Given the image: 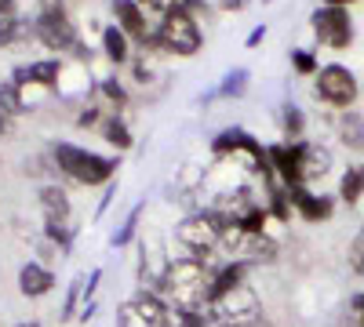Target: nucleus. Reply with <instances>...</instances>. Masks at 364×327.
Returning <instances> with one entry per match:
<instances>
[{
  "instance_id": "f257e3e1",
  "label": "nucleus",
  "mask_w": 364,
  "mask_h": 327,
  "mask_svg": "<svg viewBox=\"0 0 364 327\" xmlns=\"http://www.w3.org/2000/svg\"><path fill=\"white\" fill-rule=\"evenodd\" d=\"M211 273L208 262L200 258H178L168 265V273L161 280V294L175 313H200L211 302Z\"/></svg>"
},
{
  "instance_id": "f03ea898",
  "label": "nucleus",
  "mask_w": 364,
  "mask_h": 327,
  "mask_svg": "<svg viewBox=\"0 0 364 327\" xmlns=\"http://www.w3.org/2000/svg\"><path fill=\"white\" fill-rule=\"evenodd\" d=\"M55 164H58V171H66L73 182H80V186H102V182H109L113 171H117V160L99 157V153H87V150H77V145H70V142L55 145Z\"/></svg>"
},
{
  "instance_id": "7ed1b4c3",
  "label": "nucleus",
  "mask_w": 364,
  "mask_h": 327,
  "mask_svg": "<svg viewBox=\"0 0 364 327\" xmlns=\"http://www.w3.org/2000/svg\"><path fill=\"white\" fill-rule=\"evenodd\" d=\"M200 44H204L200 26L190 11H168L157 26V33L149 37V48H164L168 55H182V58L197 55Z\"/></svg>"
},
{
  "instance_id": "20e7f679",
  "label": "nucleus",
  "mask_w": 364,
  "mask_h": 327,
  "mask_svg": "<svg viewBox=\"0 0 364 327\" xmlns=\"http://www.w3.org/2000/svg\"><path fill=\"white\" fill-rule=\"evenodd\" d=\"M37 37L51 51H73L77 58H87V48L77 37V26L70 22L66 8L58 4V0H44V8L37 15Z\"/></svg>"
},
{
  "instance_id": "39448f33",
  "label": "nucleus",
  "mask_w": 364,
  "mask_h": 327,
  "mask_svg": "<svg viewBox=\"0 0 364 327\" xmlns=\"http://www.w3.org/2000/svg\"><path fill=\"white\" fill-rule=\"evenodd\" d=\"M208 313L219 327H255L262 320V309H259V299L248 284H237L233 291L219 294V299L208 302Z\"/></svg>"
},
{
  "instance_id": "423d86ee",
  "label": "nucleus",
  "mask_w": 364,
  "mask_h": 327,
  "mask_svg": "<svg viewBox=\"0 0 364 327\" xmlns=\"http://www.w3.org/2000/svg\"><path fill=\"white\" fill-rule=\"evenodd\" d=\"M186 313H175L164 299L149 291H139L120 306V323L117 327H182Z\"/></svg>"
},
{
  "instance_id": "0eeeda50",
  "label": "nucleus",
  "mask_w": 364,
  "mask_h": 327,
  "mask_svg": "<svg viewBox=\"0 0 364 327\" xmlns=\"http://www.w3.org/2000/svg\"><path fill=\"white\" fill-rule=\"evenodd\" d=\"M223 229H226V222L211 211V215H190L186 222L175 229V236H178V244L190 251V258L208 262L211 251L223 248Z\"/></svg>"
},
{
  "instance_id": "6e6552de",
  "label": "nucleus",
  "mask_w": 364,
  "mask_h": 327,
  "mask_svg": "<svg viewBox=\"0 0 364 327\" xmlns=\"http://www.w3.org/2000/svg\"><path fill=\"white\" fill-rule=\"evenodd\" d=\"M314 92L324 106L331 109H353L357 95H360V84H357V73L339 66V62H328L317 70V84H314Z\"/></svg>"
},
{
  "instance_id": "1a4fd4ad",
  "label": "nucleus",
  "mask_w": 364,
  "mask_h": 327,
  "mask_svg": "<svg viewBox=\"0 0 364 327\" xmlns=\"http://www.w3.org/2000/svg\"><path fill=\"white\" fill-rule=\"evenodd\" d=\"M310 26H314L317 44H324V48H331V51H346V48L353 44V18H350L346 8H328V4H324V8L314 11Z\"/></svg>"
},
{
  "instance_id": "9d476101",
  "label": "nucleus",
  "mask_w": 364,
  "mask_h": 327,
  "mask_svg": "<svg viewBox=\"0 0 364 327\" xmlns=\"http://www.w3.org/2000/svg\"><path fill=\"white\" fill-rule=\"evenodd\" d=\"M291 193V207L306 218V222H328L331 215H336V200L331 196H317V193H310L306 186H295V189H288Z\"/></svg>"
},
{
  "instance_id": "9b49d317",
  "label": "nucleus",
  "mask_w": 364,
  "mask_h": 327,
  "mask_svg": "<svg viewBox=\"0 0 364 327\" xmlns=\"http://www.w3.org/2000/svg\"><path fill=\"white\" fill-rule=\"evenodd\" d=\"M113 15H117V26L124 29L128 37L149 44V37H154V33H146V15L139 8V0H113Z\"/></svg>"
},
{
  "instance_id": "f8f14e48",
  "label": "nucleus",
  "mask_w": 364,
  "mask_h": 327,
  "mask_svg": "<svg viewBox=\"0 0 364 327\" xmlns=\"http://www.w3.org/2000/svg\"><path fill=\"white\" fill-rule=\"evenodd\" d=\"M58 73H63V66H58V58H44V62H29L15 73V84H33L41 87V92H51V87L58 84Z\"/></svg>"
},
{
  "instance_id": "ddd939ff",
  "label": "nucleus",
  "mask_w": 364,
  "mask_h": 327,
  "mask_svg": "<svg viewBox=\"0 0 364 327\" xmlns=\"http://www.w3.org/2000/svg\"><path fill=\"white\" fill-rule=\"evenodd\" d=\"M336 131H339V142L346 145L350 153H364V113H357V109L339 113Z\"/></svg>"
},
{
  "instance_id": "4468645a",
  "label": "nucleus",
  "mask_w": 364,
  "mask_h": 327,
  "mask_svg": "<svg viewBox=\"0 0 364 327\" xmlns=\"http://www.w3.org/2000/svg\"><path fill=\"white\" fill-rule=\"evenodd\" d=\"M51 287H55V277L44 270V265H37V262L22 265V273H18V291L26 294V299H41V294H48Z\"/></svg>"
},
{
  "instance_id": "2eb2a0df",
  "label": "nucleus",
  "mask_w": 364,
  "mask_h": 327,
  "mask_svg": "<svg viewBox=\"0 0 364 327\" xmlns=\"http://www.w3.org/2000/svg\"><path fill=\"white\" fill-rule=\"evenodd\" d=\"M41 204H44V222H51V226H66L70 222V196L58 186H44L41 189Z\"/></svg>"
},
{
  "instance_id": "dca6fc26",
  "label": "nucleus",
  "mask_w": 364,
  "mask_h": 327,
  "mask_svg": "<svg viewBox=\"0 0 364 327\" xmlns=\"http://www.w3.org/2000/svg\"><path fill=\"white\" fill-rule=\"evenodd\" d=\"M328 167H331V153L324 150V145H317V142H302V178H324L328 174Z\"/></svg>"
},
{
  "instance_id": "f3484780",
  "label": "nucleus",
  "mask_w": 364,
  "mask_h": 327,
  "mask_svg": "<svg viewBox=\"0 0 364 327\" xmlns=\"http://www.w3.org/2000/svg\"><path fill=\"white\" fill-rule=\"evenodd\" d=\"M360 196H364V164H353V167L339 178V200L353 207Z\"/></svg>"
},
{
  "instance_id": "a211bd4d",
  "label": "nucleus",
  "mask_w": 364,
  "mask_h": 327,
  "mask_svg": "<svg viewBox=\"0 0 364 327\" xmlns=\"http://www.w3.org/2000/svg\"><path fill=\"white\" fill-rule=\"evenodd\" d=\"M102 48H106V55L113 58V62H124L128 58V33L120 26H106L102 29Z\"/></svg>"
},
{
  "instance_id": "6ab92c4d",
  "label": "nucleus",
  "mask_w": 364,
  "mask_h": 327,
  "mask_svg": "<svg viewBox=\"0 0 364 327\" xmlns=\"http://www.w3.org/2000/svg\"><path fill=\"white\" fill-rule=\"evenodd\" d=\"M22 33H26V22L18 18V11H15V8H11V11H0V48L15 44Z\"/></svg>"
},
{
  "instance_id": "aec40b11",
  "label": "nucleus",
  "mask_w": 364,
  "mask_h": 327,
  "mask_svg": "<svg viewBox=\"0 0 364 327\" xmlns=\"http://www.w3.org/2000/svg\"><path fill=\"white\" fill-rule=\"evenodd\" d=\"M102 135L117 145V150H128V145H132V131H128V124L120 121L117 113H109V121L102 124Z\"/></svg>"
},
{
  "instance_id": "412c9836",
  "label": "nucleus",
  "mask_w": 364,
  "mask_h": 327,
  "mask_svg": "<svg viewBox=\"0 0 364 327\" xmlns=\"http://www.w3.org/2000/svg\"><path fill=\"white\" fill-rule=\"evenodd\" d=\"M346 262H350V273H353V277H364V229L353 233L350 251H346Z\"/></svg>"
},
{
  "instance_id": "4be33fe9",
  "label": "nucleus",
  "mask_w": 364,
  "mask_h": 327,
  "mask_svg": "<svg viewBox=\"0 0 364 327\" xmlns=\"http://www.w3.org/2000/svg\"><path fill=\"white\" fill-rule=\"evenodd\" d=\"M281 113H284V116H281L284 131H288V135H291V138L299 142V135H302V109H299V106H284Z\"/></svg>"
},
{
  "instance_id": "5701e85b",
  "label": "nucleus",
  "mask_w": 364,
  "mask_h": 327,
  "mask_svg": "<svg viewBox=\"0 0 364 327\" xmlns=\"http://www.w3.org/2000/svg\"><path fill=\"white\" fill-rule=\"evenodd\" d=\"M291 66H295V73L310 77V73H317V58H314V51L299 48V51H291Z\"/></svg>"
},
{
  "instance_id": "b1692460",
  "label": "nucleus",
  "mask_w": 364,
  "mask_h": 327,
  "mask_svg": "<svg viewBox=\"0 0 364 327\" xmlns=\"http://www.w3.org/2000/svg\"><path fill=\"white\" fill-rule=\"evenodd\" d=\"M245 80H248V73H245V70H237V73H230V77L223 80V87H219L215 95H230V92L237 95V92H245Z\"/></svg>"
},
{
  "instance_id": "393cba45",
  "label": "nucleus",
  "mask_w": 364,
  "mask_h": 327,
  "mask_svg": "<svg viewBox=\"0 0 364 327\" xmlns=\"http://www.w3.org/2000/svg\"><path fill=\"white\" fill-rule=\"evenodd\" d=\"M149 4L161 8V11L168 15V11H190V8H193V0H149Z\"/></svg>"
},
{
  "instance_id": "a878e982",
  "label": "nucleus",
  "mask_w": 364,
  "mask_h": 327,
  "mask_svg": "<svg viewBox=\"0 0 364 327\" xmlns=\"http://www.w3.org/2000/svg\"><path fill=\"white\" fill-rule=\"evenodd\" d=\"M102 92H106L117 106H124V87H117V80H102Z\"/></svg>"
},
{
  "instance_id": "bb28decb",
  "label": "nucleus",
  "mask_w": 364,
  "mask_h": 327,
  "mask_svg": "<svg viewBox=\"0 0 364 327\" xmlns=\"http://www.w3.org/2000/svg\"><path fill=\"white\" fill-rule=\"evenodd\" d=\"M182 327H208L200 313H186V320H182Z\"/></svg>"
},
{
  "instance_id": "cd10ccee",
  "label": "nucleus",
  "mask_w": 364,
  "mask_h": 327,
  "mask_svg": "<svg viewBox=\"0 0 364 327\" xmlns=\"http://www.w3.org/2000/svg\"><path fill=\"white\" fill-rule=\"evenodd\" d=\"M350 313H364V291H357L350 299Z\"/></svg>"
},
{
  "instance_id": "c85d7f7f",
  "label": "nucleus",
  "mask_w": 364,
  "mask_h": 327,
  "mask_svg": "<svg viewBox=\"0 0 364 327\" xmlns=\"http://www.w3.org/2000/svg\"><path fill=\"white\" fill-rule=\"evenodd\" d=\"M223 8H230V11H240V8H248V0H219Z\"/></svg>"
},
{
  "instance_id": "c756f323",
  "label": "nucleus",
  "mask_w": 364,
  "mask_h": 327,
  "mask_svg": "<svg viewBox=\"0 0 364 327\" xmlns=\"http://www.w3.org/2000/svg\"><path fill=\"white\" fill-rule=\"evenodd\" d=\"M328 8H350V4H357V0H324Z\"/></svg>"
},
{
  "instance_id": "7c9ffc66",
  "label": "nucleus",
  "mask_w": 364,
  "mask_h": 327,
  "mask_svg": "<svg viewBox=\"0 0 364 327\" xmlns=\"http://www.w3.org/2000/svg\"><path fill=\"white\" fill-rule=\"evenodd\" d=\"M262 37H266V29H262V26H259V29H255V33H252V37H248V44H252V48H255V44H259V40H262Z\"/></svg>"
},
{
  "instance_id": "2f4dec72",
  "label": "nucleus",
  "mask_w": 364,
  "mask_h": 327,
  "mask_svg": "<svg viewBox=\"0 0 364 327\" xmlns=\"http://www.w3.org/2000/svg\"><path fill=\"white\" fill-rule=\"evenodd\" d=\"M15 8V0H0V11H11Z\"/></svg>"
},
{
  "instance_id": "473e14b6",
  "label": "nucleus",
  "mask_w": 364,
  "mask_h": 327,
  "mask_svg": "<svg viewBox=\"0 0 364 327\" xmlns=\"http://www.w3.org/2000/svg\"><path fill=\"white\" fill-rule=\"evenodd\" d=\"M4 131H8V116H4V113H0V135H4Z\"/></svg>"
},
{
  "instance_id": "72a5a7b5",
  "label": "nucleus",
  "mask_w": 364,
  "mask_h": 327,
  "mask_svg": "<svg viewBox=\"0 0 364 327\" xmlns=\"http://www.w3.org/2000/svg\"><path fill=\"white\" fill-rule=\"evenodd\" d=\"M357 316V327H364V313H353Z\"/></svg>"
},
{
  "instance_id": "f704fd0d",
  "label": "nucleus",
  "mask_w": 364,
  "mask_h": 327,
  "mask_svg": "<svg viewBox=\"0 0 364 327\" xmlns=\"http://www.w3.org/2000/svg\"><path fill=\"white\" fill-rule=\"evenodd\" d=\"M22 327H37V323H22Z\"/></svg>"
},
{
  "instance_id": "c9c22d12",
  "label": "nucleus",
  "mask_w": 364,
  "mask_h": 327,
  "mask_svg": "<svg viewBox=\"0 0 364 327\" xmlns=\"http://www.w3.org/2000/svg\"><path fill=\"white\" fill-rule=\"evenodd\" d=\"M146 4H149V0H146Z\"/></svg>"
}]
</instances>
